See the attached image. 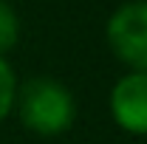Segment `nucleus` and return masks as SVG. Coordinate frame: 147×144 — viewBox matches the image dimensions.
I'll return each mask as SVG.
<instances>
[{
  "instance_id": "nucleus-1",
  "label": "nucleus",
  "mask_w": 147,
  "mask_h": 144,
  "mask_svg": "<svg viewBox=\"0 0 147 144\" xmlns=\"http://www.w3.org/2000/svg\"><path fill=\"white\" fill-rule=\"evenodd\" d=\"M20 122L37 136H59L74 124L76 105L65 85L51 76H34L14 96Z\"/></svg>"
},
{
  "instance_id": "nucleus-2",
  "label": "nucleus",
  "mask_w": 147,
  "mask_h": 144,
  "mask_svg": "<svg viewBox=\"0 0 147 144\" xmlns=\"http://www.w3.org/2000/svg\"><path fill=\"white\" fill-rule=\"evenodd\" d=\"M108 45L125 65L147 73V0H130L110 14Z\"/></svg>"
},
{
  "instance_id": "nucleus-3",
  "label": "nucleus",
  "mask_w": 147,
  "mask_h": 144,
  "mask_svg": "<svg viewBox=\"0 0 147 144\" xmlns=\"http://www.w3.org/2000/svg\"><path fill=\"white\" fill-rule=\"evenodd\" d=\"M113 122L133 136H147V73L133 71L122 76L110 90Z\"/></svg>"
},
{
  "instance_id": "nucleus-4",
  "label": "nucleus",
  "mask_w": 147,
  "mask_h": 144,
  "mask_svg": "<svg viewBox=\"0 0 147 144\" xmlns=\"http://www.w3.org/2000/svg\"><path fill=\"white\" fill-rule=\"evenodd\" d=\"M17 37H20V20L11 9V3L0 0V57L17 45Z\"/></svg>"
},
{
  "instance_id": "nucleus-5",
  "label": "nucleus",
  "mask_w": 147,
  "mask_h": 144,
  "mask_svg": "<svg viewBox=\"0 0 147 144\" xmlns=\"http://www.w3.org/2000/svg\"><path fill=\"white\" fill-rule=\"evenodd\" d=\"M14 96H17V76L6 57H0V122L14 110Z\"/></svg>"
}]
</instances>
